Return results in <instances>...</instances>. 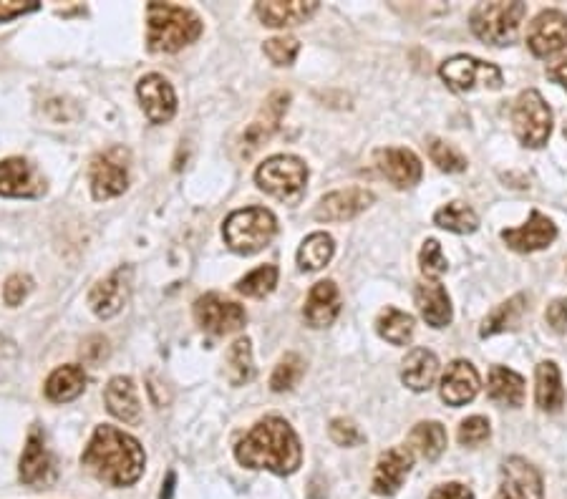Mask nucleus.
Here are the masks:
<instances>
[{"label":"nucleus","mask_w":567,"mask_h":499,"mask_svg":"<svg viewBox=\"0 0 567 499\" xmlns=\"http://www.w3.org/2000/svg\"><path fill=\"white\" fill-rule=\"evenodd\" d=\"M512 127H515L517 139L525 147H545L552 134V111L540 96V91L527 89L517 96L515 109H512Z\"/></svg>","instance_id":"0eeeda50"},{"label":"nucleus","mask_w":567,"mask_h":499,"mask_svg":"<svg viewBox=\"0 0 567 499\" xmlns=\"http://www.w3.org/2000/svg\"><path fill=\"white\" fill-rule=\"evenodd\" d=\"M436 373H439V358L429 348H414L401 368V381L411 391H429L436 381Z\"/></svg>","instance_id":"cd10ccee"},{"label":"nucleus","mask_w":567,"mask_h":499,"mask_svg":"<svg viewBox=\"0 0 567 499\" xmlns=\"http://www.w3.org/2000/svg\"><path fill=\"white\" fill-rule=\"evenodd\" d=\"M174 482H177V474L169 472V474H167V484H164V487H162V497H159V499H172Z\"/></svg>","instance_id":"3c124183"},{"label":"nucleus","mask_w":567,"mask_h":499,"mask_svg":"<svg viewBox=\"0 0 567 499\" xmlns=\"http://www.w3.org/2000/svg\"><path fill=\"white\" fill-rule=\"evenodd\" d=\"M139 101L152 124H167L177 114V94L162 74H147L137 84Z\"/></svg>","instance_id":"a211bd4d"},{"label":"nucleus","mask_w":567,"mask_h":499,"mask_svg":"<svg viewBox=\"0 0 567 499\" xmlns=\"http://www.w3.org/2000/svg\"><path fill=\"white\" fill-rule=\"evenodd\" d=\"M373 162H376L378 172L384 174L396 190H411L424 177V167H421V159L416 157L411 149L401 147H384L376 149L373 154Z\"/></svg>","instance_id":"2eb2a0df"},{"label":"nucleus","mask_w":567,"mask_h":499,"mask_svg":"<svg viewBox=\"0 0 567 499\" xmlns=\"http://www.w3.org/2000/svg\"><path fill=\"white\" fill-rule=\"evenodd\" d=\"M341 313V290L333 280H321L310 288L303 318L310 328H328Z\"/></svg>","instance_id":"5701e85b"},{"label":"nucleus","mask_w":567,"mask_h":499,"mask_svg":"<svg viewBox=\"0 0 567 499\" xmlns=\"http://www.w3.org/2000/svg\"><path fill=\"white\" fill-rule=\"evenodd\" d=\"M290 109V94L288 91H275L265 99V106L260 109L258 119L252 121L250 127L245 129V134L240 137L237 142V154L240 157H252V154L258 152L263 144H268L273 139V134L280 129V121L283 116L288 114Z\"/></svg>","instance_id":"9b49d317"},{"label":"nucleus","mask_w":567,"mask_h":499,"mask_svg":"<svg viewBox=\"0 0 567 499\" xmlns=\"http://www.w3.org/2000/svg\"><path fill=\"white\" fill-rule=\"evenodd\" d=\"M328 434H331V439L338 447H356L366 439L351 419H333L331 426H328Z\"/></svg>","instance_id":"c03bdc74"},{"label":"nucleus","mask_w":567,"mask_h":499,"mask_svg":"<svg viewBox=\"0 0 567 499\" xmlns=\"http://www.w3.org/2000/svg\"><path fill=\"white\" fill-rule=\"evenodd\" d=\"M429 499H474V492L462 482H449L439 484L434 492L429 494Z\"/></svg>","instance_id":"09e8293b"},{"label":"nucleus","mask_w":567,"mask_h":499,"mask_svg":"<svg viewBox=\"0 0 567 499\" xmlns=\"http://www.w3.org/2000/svg\"><path fill=\"white\" fill-rule=\"evenodd\" d=\"M547 76H550L552 81H557V84H562L567 89V58H562L560 64L550 66V69H547Z\"/></svg>","instance_id":"8fccbe9b"},{"label":"nucleus","mask_w":567,"mask_h":499,"mask_svg":"<svg viewBox=\"0 0 567 499\" xmlns=\"http://www.w3.org/2000/svg\"><path fill=\"white\" fill-rule=\"evenodd\" d=\"M86 389V371L79 363H69V366H61L48 376L46 381V396L53 404H66V401H74L84 394Z\"/></svg>","instance_id":"bb28decb"},{"label":"nucleus","mask_w":567,"mask_h":499,"mask_svg":"<svg viewBox=\"0 0 567 499\" xmlns=\"http://www.w3.org/2000/svg\"><path fill=\"white\" fill-rule=\"evenodd\" d=\"M278 232V220L265 207H247L232 212L222 225L227 247L237 255H255L273 242Z\"/></svg>","instance_id":"20e7f679"},{"label":"nucleus","mask_w":567,"mask_h":499,"mask_svg":"<svg viewBox=\"0 0 567 499\" xmlns=\"http://www.w3.org/2000/svg\"><path fill=\"white\" fill-rule=\"evenodd\" d=\"M255 182L263 192L280 202H298L308 187V167L293 154H278L265 159L255 172Z\"/></svg>","instance_id":"423d86ee"},{"label":"nucleus","mask_w":567,"mask_h":499,"mask_svg":"<svg viewBox=\"0 0 567 499\" xmlns=\"http://www.w3.org/2000/svg\"><path fill=\"white\" fill-rule=\"evenodd\" d=\"M31 290H33L31 275L16 273L6 280V285H3V300H6V305H11V308H18V305L31 295Z\"/></svg>","instance_id":"37998d69"},{"label":"nucleus","mask_w":567,"mask_h":499,"mask_svg":"<svg viewBox=\"0 0 567 499\" xmlns=\"http://www.w3.org/2000/svg\"><path fill=\"white\" fill-rule=\"evenodd\" d=\"M46 192V179L23 157H8L0 162V197L33 200Z\"/></svg>","instance_id":"ddd939ff"},{"label":"nucleus","mask_w":567,"mask_h":499,"mask_svg":"<svg viewBox=\"0 0 567 499\" xmlns=\"http://www.w3.org/2000/svg\"><path fill=\"white\" fill-rule=\"evenodd\" d=\"M409 447L426 462H436L447 449V429L439 421H419L409 434Z\"/></svg>","instance_id":"2f4dec72"},{"label":"nucleus","mask_w":567,"mask_h":499,"mask_svg":"<svg viewBox=\"0 0 567 499\" xmlns=\"http://www.w3.org/2000/svg\"><path fill=\"white\" fill-rule=\"evenodd\" d=\"M414 467V452L411 447H391L378 457L376 469H373V482L371 489L378 497H394L399 489L404 487L406 477L411 474Z\"/></svg>","instance_id":"4468645a"},{"label":"nucleus","mask_w":567,"mask_h":499,"mask_svg":"<svg viewBox=\"0 0 567 499\" xmlns=\"http://www.w3.org/2000/svg\"><path fill=\"white\" fill-rule=\"evenodd\" d=\"M527 313V298L525 295H512L510 300H504L499 303L497 308L484 318L482 328H479V336L489 338V336H497V333H507V331H515L517 326L522 323Z\"/></svg>","instance_id":"7c9ffc66"},{"label":"nucleus","mask_w":567,"mask_h":499,"mask_svg":"<svg viewBox=\"0 0 567 499\" xmlns=\"http://www.w3.org/2000/svg\"><path fill=\"white\" fill-rule=\"evenodd\" d=\"M227 379L232 386H245L255 379L250 338H237L227 351Z\"/></svg>","instance_id":"f704fd0d"},{"label":"nucleus","mask_w":567,"mask_h":499,"mask_svg":"<svg viewBox=\"0 0 567 499\" xmlns=\"http://www.w3.org/2000/svg\"><path fill=\"white\" fill-rule=\"evenodd\" d=\"M333 253H336V242L328 232H313L303 240L298 250V265L305 273H313V270H321L323 265L331 263Z\"/></svg>","instance_id":"473e14b6"},{"label":"nucleus","mask_w":567,"mask_h":499,"mask_svg":"<svg viewBox=\"0 0 567 499\" xmlns=\"http://www.w3.org/2000/svg\"><path fill=\"white\" fill-rule=\"evenodd\" d=\"M38 8H41V3H36V0H0V23L36 13Z\"/></svg>","instance_id":"49530a36"},{"label":"nucleus","mask_w":567,"mask_h":499,"mask_svg":"<svg viewBox=\"0 0 567 499\" xmlns=\"http://www.w3.org/2000/svg\"><path fill=\"white\" fill-rule=\"evenodd\" d=\"M441 401L447 406H464L469 401H474V396L479 394V373L477 368L469 361H452L444 371V379H441Z\"/></svg>","instance_id":"412c9836"},{"label":"nucleus","mask_w":567,"mask_h":499,"mask_svg":"<svg viewBox=\"0 0 567 499\" xmlns=\"http://www.w3.org/2000/svg\"><path fill=\"white\" fill-rule=\"evenodd\" d=\"M195 321L212 336H227L245 326L247 313L235 300L222 298L220 293H207L195 300Z\"/></svg>","instance_id":"9d476101"},{"label":"nucleus","mask_w":567,"mask_h":499,"mask_svg":"<svg viewBox=\"0 0 567 499\" xmlns=\"http://www.w3.org/2000/svg\"><path fill=\"white\" fill-rule=\"evenodd\" d=\"M555 237V222L537 210H532L530 220H527L525 225L502 230V240L507 242V247H512L515 253H537V250H545V247H550L552 242H555Z\"/></svg>","instance_id":"aec40b11"},{"label":"nucleus","mask_w":567,"mask_h":499,"mask_svg":"<svg viewBox=\"0 0 567 499\" xmlns=\"http://www.w3.org/2000/svg\"><path fill=\"white\" fill-rule=\"evenodd\" d=\"M263 51L275 66H290L295 58H298L300 41L293 36H275V38H268V41H265Z\"/></svg>","instance_id":"ea45409f"},{"label":"nucleus","mask_w":567,"mask_h":499,"mask_svg":"<svg viewBox=\"0 0 567 499\" xmlns=\"http://www.w3.org/2000/svg\"><path fill=\"white\" fill-rule=\"evenodd\" d=\"M419 265H421V273L431 280L441 278V275L447 273L449 263H447V258H444V250H441L439 240L424 242V247H421V253H419Z\"/></svg>","instance_id":"a19ab883"},{"label":"nucleus","mask_w":567,"mask_h":499,"mask_svg":"<svg viewBox=\"0 0 567 499\" xmlns=\"http://www.w3.org/2000/svg\"><path fill=\"white\" fill-rule=\"evenodd\" d=\"M373 192L363 190V187H348V190L331 192L315 205L313 217L321 222H348L366 212L373 205Z\"/></svg>","instance_id":"6ab92c4d"},{"label":"nucleus","mask_w":567,"mask_h":499,"mask_svg":"<svg viewBox=\"0 0 567 499\" xmlns=\"http://www.w3.org/2000/svg\"><path fill=\"white\" fill-rule=\"evenodd\" d=\"M416 308L431 328H447L452 323V300L444 285L421 283L414 290Z\"/></svg>","instance_id":"a878e982"},{"label":"nucleus","mask_w":567,"mask_h":499,"mask_svg":"<svg viewBox=\"0 0 567 499\" xmlns=\"http://www.w3.org/2000/svg\"><path fill=\"white\" fill-rule=\"evenodd\" d=\"M434 225H439L441 230L457 232V235H472L479 227V217L477 212L469 205H464V202H449V205H444L441 210H436Z\"/></svg>","instance_id":"c9c22d12"},{"label":"nucleus","mask_w":567,"mask_h":499,"mask_svg":"<svg viewBox=\"0 0 567 499\" xmlns=\"http://www.w3.org/2000/svg\"><path fill=\"white\" fill-rule=\"evenodd\" d=\"M545 321L555 333H567V298H557L547 305Z\"/></svg>","instance_id":"de8ad7c7"},{"label":"nucleus","mask_w":567,"mask_h":499,"mask_svg":"<svg viewBox=\"0 0 567 499\" xmlns=\"http://www.w3.org/2000/svg\"><path fill=\"white\" fill-rule=\"evenodd\" d=\"M278 285V268L275 265H260L258 270L247 273L245 278L237 280V293L247 295V298H265Z\"/></svg>","instance_id":"e433bc0d"},{"label":"nucleus","mask_w":567,"mask_h":499,"mask_svg":"<svg viewBox=\"0 0 567 499\" xmlns=\"http://www.w3.org/2000/svg\"><path fill=\"white\" fill-rule=\"evenodd\" d=\"M111 348H109V338L104 336H89L84 343H81V358L89 366H99L109 358Z\"/></svg>","instance_id":"a18cd8bd"},{"label":"nucleus","mask_w":567,"mask_h":499,"mask_svg":"<svg viewBox=\"0 0 567 499\" xmlns=\"http://www.w3.org/2000/svg\"><path fill=\"white\" fill-rule=\"evenodd\" d=\"M18 477L26 487L33 489H46L56 482L58 472H56V462H53L51 452L46 447V439H43L41 429L33 426L28 431L26 447H23L21 454V467H18Z\"/></svg>","instance_id":"f8f14e48"},{"label":"nucleus","mask_w":567,"mask_h":499,"mask_svg":"<svg viewBox=\"0 0 567 499\" xmlns=\"http://www.w3.org/2000/svg\"><path fill=\"white\" fill-rule=\"evenodd\" d=\"M129 300V270H114L109 278L99 280L89 293V305L99 318H114Z\"/></svg>","instance_id":"4be33fe9"},{"label":"nucleus","mask_w":567,"mask_h":499,"mask_svg":"<svg viewBox=\"0 0 567 499\" xmlns=\"http://www.w3.org/2000/svg\"><path fill=\"white\" fill-rule=\"evenodd\" d=\"M489 434H492V426H489V421L484 419V416H472V419H464L462 424H459V431H457V439L462 447H479V444H484L489 439Z\"/></svg>","instance_id":"79ce46f5"},{"label":"nucleus","mask_w":567,"mask_h":499,"mask_svg":"<svg viewBox=\"0 0 567 499\" xmlns=\"http://www.w3.org/2000/svg\"><path fill=\"white\" fill-rule=\"evenodd\" d=\"M439 76L457 94H467V91L477 89V86L494 91L504 84L502 71L497 66L484 64V61H479L474 56H452L439 66Z\"/></svg>","instance_id":"1a4fd4ad"},{"label":"nucleus","mask_w":567,"mask_h":499,"mask_svg":"<svg viewBox=\"0 0 567 499\" xmlns=\"http://www.w3.org/2000/svg\"><path fill=\"white\" fill-rule=\"evenodd\" d=\"M104 401L114 419L132 426L142 421V404H139L137 386H134V381L129 376H114L109 381V386H106Z\"/></svg>","instance_id":"393cba45"},{"label":"nucleus","mask_w":567,"mask_h":499,"mask_svg":"<svg viewBox=\"0 0 567 499\" xmlns=\"http://www.w3.org/2000/svg\"><path fill=\"white\" fill-rule=\"evenodd\" d=\"M235 457L247 469H268L278 477H288L298 472L303 447L288 421L280 416H265L237 442Z\"/></svg>","instance_id":"f03ea898"},{"label":"nucleus","mask_w":567,"mask_h":499,"mask_svg":"<svg viewBox=\"0 0 567 499\" xmlns=\"http://www.w3.org/2000/svg\"><path fill=\"white\" fill-rule=\"evenodd\" d=\"M487 394L489 399L497 401V404L517 409V406L525 404V379H522L517 371H512V368L494 366L492 371H489Z\"/></svg>","instance_id":"c85d7f7f"},{"label":"nucleus","mask_w":567,"mask_h":499,"mask_svg":"<svg viewBox=\"0 0 567 499\" xmlns=\"http://www.w3.org/2000/svg\"><path fill=\"white\" fill-rule=\"evenodd\" d=\"M305 373V361L298 356V353H285L283 358L275 366L273 376H270V389L283 394V391H290L298 386V381L303 379Z\"/></svg>","instance_id":"4c0bfd02"},{"label":"nucleus","mask_w":567,"mask_h":499,"mask_svg":"<svg viewBox=\"0 0 567 499\" xmlns=\"http://www.w3.org/2000/svg\"><path fill=\"white\" fill-rule=\"evenodd\" d=\"M535 384V401L542 411H560L565 406V389L555 361H542L537 366Z\"/></svg>","instance_id":"c756f323"},{"label":"nucleus","mask_w":567,"mask_h":499,"mask_svg":"<svg viewBox=\"0 0 567 499\" xmlns=\"http://www.w3.org/2000/svg\"><path fill=\"white\" fill-rule=\"evenodd\" d=\"M527 16L525 3H479L469 13V26L479 41L489 46H510L520 33L522 21Z\"/></svg>","instance_id":"39448f33"},{"label":"nucleus","mask_w":567,"mask_h":499,"mask_svg":"<svg viewBox=\"0 0 567 499\" xmlns=\"http://www.w3.org/2000/svg\"><path fill=\"white\" fill-rule=\"evenodd\" d=\"M318 0H270V3H258L255 13L260 21L270 28H290L300 26L318 11Z\"/></svg>","instance_id":"b1692460"},{"label":"nucleus","mask_w":567,"mask_h":499,"mask_svg":"<svg viewBox=\"0 0 567 499\" xmlns=\"http://www.w3.org/2000/svg\"><path fill=\"white\" fill-rule=\"evenodd\" d=\"M147 26V48L152 53H177L202 36V18L169 3H149Z\"/></svg>","instance_id":"7ed1b4c3"},{"label":"nucleus","mask_w":567,"mask_h":499,"mask_svg":"<svg viewBox=\"0 0 567 499\" xmlns=\"http://www.w3.org/2000/svg\"><path fill=\"white\" fill-rule=\"evenodd\" d=\"M376 331L378 336L384 338V341L394 343V346H406L414 336V318L409 313L399 308H386L381 310V316L376 321Z\"/></svg>","instance_id":"72a5a7b5"},{"label":"nucleus","mask_w":567,"mask_h":499,"mask_svg":"<svg viewBox=\"0 0 567 499\" xmlns=\"http://www.w3.org/2000/svg\"><path fill=\"white\" fill-rule=\"evenodd\" d=\"M502 482H499L497 499H542V477L537 467H532L527 459L510 457L499 469Z\"/></svg>","instance_id":"f3484780"},{"label":"nucleus","mask_w":567,"mask_h":499,"mask_svg":"<svg viewBox=\"0 0 567 499\" xmlns=\"http://www.w3.org/2000/svg\"><path fill=\"white\" fill-rule=\"evenodd\" d=\"M129 149L111 147L91 159V195L94 200H111L124 195L129 187Z\"/></svg>","instance_id":"6e6552de"},{"label":"nucleus","mask_w":567,"mask_h":499,"mask_svg":"<svg viewBox=\"0 0 567 499\" xmlns=\"http://www.w3.org/2000/svg\"><path fill=\"white\" fill-rule=\"evenodd\" d=\"M426 149H429L431 162H434L441 172L454 174L467 169V159L462 157V152H459L454 144L444 142V139H429V142H426Z\"/></svg>","instance_id":"58836bf2"},{"label":"nucleus","mask_w":567,"mask_h":499,"mask_svg":"<svg viewBox=\"0 0 567 499\" xmlns=\"http://www.w3.org/2000/svg\"><path fill=\"white\" fill-rule=\"evenodd\" d=\"M81 464L109 487H132L144 474L147 454L132 434L101 424L91 434Z\"/></svg>","instance_id":"f257e3e1"},{"label":"nucleus","mask_w":567,"mask_h":499,"mask_svg":"<svg viewBox=\"0 0 567 499\" xmlns=\"http://www.w3.org/2000/svg\"><path fill=\"white\" fill-rule=\"evenodd\" d=\"M527 46L537 58L555 56L567 48V13L542 11L527 28Z\"/></svg>","instance_id":"dca6fc26"}]
</instances>
